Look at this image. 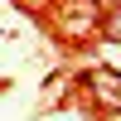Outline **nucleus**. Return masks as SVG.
<instances>
[{
	"label": "nucleus",
	"instance_id": "nucleus-3",
	"mask_svg": "<svg viewBox=\"0 0 121 121\" xmlns=\"http://www.w3.org/2000/svg\"><path fill=\"white\" fill-rule=\"evenodd\" d=\"M102 58H107L112 68H121V44H107V48H102Z\"/></svg>",
	"mask_w": 121,
	"mask_h": 121
},
{
	"label": "nucleus",
	"instance_id": "nucleus-1",
	"mask_svg": "<svg viewBox=\"0 0 121 121\" xmlns=\"http://www.w3.org/2000/svg\"><path fill=\"white\" fill-rule=\"evenodd\" d=\"M87 87H92V97L102 107H121V73H107V68H92V73H87Z\"/></svg>",
	"mask_w": 121,
	"mask_h": 121
},
{
	"label": "nucleus",
	"instance_id": "nucleus-2",
	"mask_svg": "<svg viewBox=\"0 0 121 121\" xmlns=\"http://www.w3.org/2000/svg\"><path fill=\"white\" fill-rule=\"evenodd\" d=\"M102 29H107L112 39H121V10H116V15H107V19H102Z\"/></svg>",
	"mask_w": 121,
	"mask_h": 121
}]
</instances>
